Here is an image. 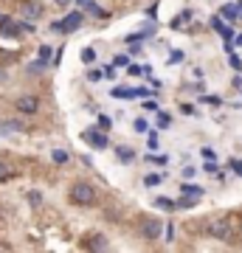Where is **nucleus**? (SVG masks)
I'll use <instances>...</instances> for the list:
<instances>
[{
	"label": "nucleus",
	"instance_id": "obj_15",
	"mask_svg": "<svg viewBox=\"0 0 242 253\" xmlns=\"http://www.w3.org/2000/svg\"><path fill=\"white\" fill-rule=\"evenodd\" d=\"M82 62L93 65V62H96V51H93V48H82Z\"/></svg>",
	"mask_w": 242,
	"mask_h": 253
},
{
	"label": "nucleus",
	"instance_id": "obj_21",
	"mask_svg": "<svg viewBox=\"0 0 242 253\" xmlns=\"http://www.w3.org/2000/svg\"><path fill=\"white\" fill-rule=\"evenodd\" d=\"M144 183H146V186H158V183H161V174H146Z\"/></svg>",
	"mask_w": 242,
	"mask_h": 253
},
{
	"label": "nucleus",
	"instance_id": "obj_8",
	"mask_svg": "<svg viewBox=\"0 0 242 253\" xmlns=\"http://www.w3.org/2000/svg\"><path fill=\"white\" fill-rule=\"evenodd\" d=\"M82 138H85L88 144H93L96 149H107V135H101L99 129H85V132H82Z\"/></svg>",
	"mask_w": 242,
	"mask_h": 253
},
{
	"label": "nucleus",
	"instance_id": "obj_27",
	"mask_svg": "<svg viewBox=\"0 0 242 253\" xmlns=\"http://www.w3.org/2000/svg\"><path fill=\"white\" fill-rule=\"evenodd\" d=\"M135 129H138V132H146V121H144V118H138V121H135Z\"/></svg>",
	"mask_w": 242,
	"mask_h": 253
},
{
	"label": "nucleus",
	"instance_id": "obj_26",
	"mask_svg": "<svg viewBox=\"0 0 242 253\" xmlns=\"http://www.w3.org/2000/svg\"><path fill=\"white\" fill-rule=\"evenodd\" d=\"M99 126H101V129H110V126H113V121H110L107 116H99Z\"/></svg>",
	"mask_w": 242,
	"mask_h": 253
},
{
	"label": "nucleus",
	"instance_id": "obj_14",
	"mask_svg": "<svg viewBox=\"0 0 242 253\" xmlns=\"http://www.w3.org/2000/svg\"><path fill=\"white\" fill-rule=\"evenodd\" d=\"M116 152H118V158H121V161H124V163L135 161V152H133V149H130V146H118Z\"/></svg>",
	"mask_w": 242,
	"mask_h": 253
},
{
	"label": "nucleus",
	"instance_id": "obj_9",
	"mask_svg": "<svg viewBox=\"0 0 242 253\" xmlns=\"http://www.w3.org/2000/svg\"><path fill=\"white\" fill-rule=\"evenodd\" d=\"M20 129H23L20 121H0V135H14Z\"/></svg>",
	"mask_w": 242,
	"mask_h": 253
},
{
	"label": "nucleus",
	"instance_id": "obj_32",
	"mask_svg": "<svg viewBox=\"0 0 242 253\" xmlns=\"http://www.w3.org/2000/svg\"><path fill=\"white\" fill-rule=\"evenodd\" d=\"M56 3H59V6H68V3H71V0H56Z\"/></svg>",
	"mask_w": 242,
	"mask_h": 253
},
{
	"label": "nucleus",
	"instance_id": "obj_2",
	"mask_svg": "<svg viewBox=\"0 0 242 253\" xmlns=\"http://www.w3.org/2000/svg\"><path fill=\"white\" fill-rule=\"evenodd\" d=\"M206 231H208V236H214V239H228V236H231V222L223 219V217H217L206 225Z\"/></svg>",
	"mask_w": 242,
	"mask_h": 253
},
{
	"label": "nucleus",
	"instance_id": "obj_7",
	"mask_svg": "<svg viewBox=\"0 0 242 253\" xmlns=\"http://www.w3.org/2000/svg\"><path fill=\"white\" fill-rule=\"evenodd\" d=\"M82 20H85V14H82V11H71V14L59 23V28H62L65 34H71V31H76V28L82 26Z\"/></svg>",
	"mask_w": 242,
	"mask_h": 253
},
{
	"label": "nucleus",
	"instance_id": "obj_11",
	"mask_svg": "<svg viewBox=\"0 0 242 253\" xmlns=\"http://www.w3.org/2000/svg\"><path fill=\"white\" fill-rule=\"evenodd\" d=\"M220 11H223L225 20H237V17H240V3H225Z\"/></svg>",
	"mask_w": 242,
	"mask_h": 253
},
{
	"label": "nucleus",
	"instance_id": "obj_13",
	"mask_svg": "<svg viewBox=\"0 0 242 253\" xmlns=\"http://www.w3.org/2000/svg\"><path fill=\"white\" fill-rule=\"evenodd\" d=\"M14 177V169H11L6 161H0V183H6V180H11Z\"/></svg>",
	"mask_w": 242,
	"mask_h": 253
},
{
	"label": "nucleus",
	"instance_id": "obj_23",
	"mask_svg": "<svg viewBox=\"0 0 242 253\" xmlns=\"http://www.w3.org/2000/svg\"><path fill=\"white\" fill-rule=\"evenodd\" d=\"M228 166H231L234 172H237V174L242 177V161H237V158H231V161H228Z\"/></svg>",
	"mask_w": 242,
	"mask_h": 253
},
{
	"label": "nucleus",
	"instance_id": "obj_28",
	"mask_svg": "<svg viewBox=\"0 0 242 253\" xmlns=\"http://www.w3.org/2000/svg\"><path fill=\"white\" fill-rule=\"evenodd\" d=\"M194 172H197L194 166H186V169H183V177H186V180H189V177H194Z\"/></svg>",
	"mask_w": 242,
	"mask_h": 253
},
{
	"label": "nucleus",
	"instance_id": "obj_3",
	"mask_svg": "<svg viewBox=\"0 0 242 253\" xmlns=\"http://www.w3.org/2000/svg\"><path fill=\"white\" fill-rule=\"evenodd\" d=\"M141 236L144 239H158L161 236V219H155V217H146L141 222Z\"/></svg>",
	"mask_w": 242,
	"mask_h": 253
},
{
	"label": "nucleus",
	"instance_id": "obj_19",
	"mask_svg": "<svg viewBox=\"0 0 242 253\" xmlns=\"http://www.w3.org/2000/svg\"><path fill=\"white\" fill-rule=\"evenodd\" d=\"M51 59V45H40V62H48Z\"/></svg>",
	"mask_w": 242,
	"mask_h": 253
},
{
	"label": "nucleus",
	"instance_id": "obj_24",
	"mask_svg": "<svg viewBox=\"0 0 242 253\" xmlns=\"http://www.w3.org/2000/svg\"><path fill=\"white\" fill-rule=\"evenodd\" d=\"M178 62H183V51H172V56H169V65H178Z\"/></svg>",
	"mask_w": 242,
	"mask_h": 253
},
{
	"label": "nucleus",
	"instance_id": "obj_20",
	"mask_svg": "<svg viewBox=\"0 0 242 253\" xmlns=\"http://www.w3.org/2000/svg\"><path fill=\"white\" fill-rule=\"evenodd\" d=\"M155 206H158V208H166V211H169V208H175V203H172V200H166V197H158V200H155Z\"/></svg>",
	"mask_w": 242,
	"mask_h": 253
},
{
	"label": "nucleus",
	"instance_id": "obj_4",
	"mask_svg": "<svg viewBox=\"0 0 242 253\" xmlns=\"http://www.w3.org/2000/svg\"><path fill=\"white\" fill-rule=\"evenodd\" d=\"M14 104H17V110L23 116H34L37 110H40V99H37V96H20Z\"/></svg>",
	"mask_w": 242,
	"mask_h": 253
},
{
	"label": "nucleus",
	"instance_id": "obj_18",
	"mask_svg": "<svg viewBox=\"0 0 242 253\" xmlns=\"http://www.w3.org/2000/svg\"><path fill=\"white\" fill-rule=\"evenodd\" d=\"M51 158H54V163H68V152H62V149H54Z\"/></svg>",
	"mask_w": 242,
	"mask_h": 253
},
{
	"label": "nucleus",
	"instance_id": "obj_31",
	"mask_svg": "<svg viewBox=\"0 0 242 253\" xmlns=\"http://www.w3.org/2000/svg\"><path fill=\"white\" fill-rule=\"evenodd\" d=\"M158 121H161V126H169V116H166V113H161V118H158Z\"/></svg>",
	"mask_w": 242,
	"mask_h": 253
},
{
	"label": "nucleus",
	"instance_id": "obj_17",
	"mask_svg": "<svg viewBox=\"0 0 242 253\" xmlns=\"http://www.w3.org/2000/svg\"><path fill=\"white\" fill-rule=\"evenodd\" d=\"M113 96H116V99H133V90H130V87H116Z\"/></svg>",
	"mask_w": 242,
	"mask_h": 253
},
{
	"label": "nucleus",
	"instance_id": "obj_16",
	"mask_svg": "<svg viewBox=\"0 0 242 253\" xmlns=\"http://www.w3.org/2000/svg\"><path fill=\"white\" fill-rule=\"evenodd\" d=\"M189 20H192V11H183V14H180V17H175V20H172V28H180V26H183V23H189Z\"/></svg>",
	"mask_w": 242,
	"mask_h": 253
},
{
	"label": "nucleus",
	"instance_id": "obj_10",
	"mask_svg": "<svg viewBox=\"0 0 242 253\" xmlns=\"http://www.w3.org/2000/svg\"><path fill=\"white\" fill-rule=\"evenodd\" d=\"M183 197H194V200H200L203 197V189H200V186H194V183H183Z\"/></svg>",
	"mask_w": 242,
	"mask_h": 253
},
{
	"label": "nucleus",
	"instance_id": "obj_35",
	"mask_svg": "<svg viewBox=\"0 0 242 253\" xmlns=\"http://www.w3.org/2000/svg\"><path fill=\"white\" fill-rule=\"evenodd\" d=\"M0 17H3V14H0Z\"/></svg>",
	"mask_w": 242,
	"mask_h": 253
},
{
	"label": "nucleus",
	"instance_id": "obj_6",
	"mask_svg": "<svg viewBox=\"0 0 242 253\" xmlns=\"http://www.w3.org/2000/svg\"><path fill=\"white\" fill-rule=\"evenodd\" d=\"M20 34H23L20 23H14L11 17H0V37H20Z\"/></svg>",
	"mask_w": 242,
	"mask_h": 253
},
{
	"label": "nucleus",
	"instance_id": "obj_12",
	"mask_svg": "<svg viewBox=\"0 0 242 253\" xmlns=\"http://www.w3.org/2000/svg\"><path fill=\"white\" fill-rule=\"evenodd\" d=\"M88 248H93V251H104V248H107V239H104L101 234H93V239L88 242Z\"/></svg>",
	"mask_w": 242,
	"mask_h": 253
},
{
	"label": "nucleus",
	"instance_id": "obj_34",
	"mask_svg": "<svg viewBox=\"0 0 242 253\" xmlns=\"http://www.w3.org/2000/svg\"><path fill=\"white\" fill-rule=\"evenodd\" d=\"M237 45H242V34H240V37H237Z\"/></svg>",
	"mask_w": 242,
	"mask_h": 253
},
{
	"label": "nucleus",
	"instance_id": "obj_22",
	"mask_svg": "<svg viewBox=\"0 0 242 253\" xmlns=\"http://www.w3.org/2000/svg\"><path fill=\"white\" fill-rule=\"evenodd\" d=\"M28 203H31V206H40V203H43L40 191H28Z\"/></svg>",
	"mask_w": 242,
	"mask_h": 253
},
{
	"label": "nucleus",
	"instance_id": "obj_5",
	"mask_svg": "<svg viewBox=\"0 0 242 253\" xmlns=\"http://www.w3.org/2000/svg\"><path fill=\"white\" fill-rule=\"evenodd\" d=\"M20 14L26 20H40L43 17V3H40V0H26V3L20 6Z\"/></svg>",
	"mask_w": 242,
	"mask_h": 253
},
{
	"label": "nucleus",
	"instance_id": "obj_29",
	"mask_svg": "<svg viewBox=\"0 0 242 253\" xmlns=\"http://www.w3.org/2000/svg\"><path fill=\"white\" fill-rule=\"evenodd\" d=\"M88 79H90V82H101V71H90Z\"/></svg>",
	"mask_w": 242,
	"mask_h": 253
},
{
	"label": "nucleus",
	"instance_id": "obj_25",
	"mask_svg": "<svg viewBox=\"0 0 242 253\" xmlns=\"http://www.w3.org/2000/svg\"><path fill=\"white\" fill-rule=\"evenodd\" d=\"M220 34H223V40H225V42H231L234 31H231V28H228V26H223V28H220Z\"/></svg>",
	"mask_w": 242,
	"mask_h": 253
},
{
	"label": "nucleus",
	"instance_id": "obj_30",
	"mask_svg": "<svg viewBox=\"0 0 242 253\" xmlns=\"http://www.w3.org/2000/svg\"><path fill=\"white\" fill-rule=\"evenodd\" d=\"M141 68H138V65H130V76H141Z\"/></svg>",
	"mask_w": 242,
	"mask_h": 253
},
{
	"label": "nucleus",
	"instance_id": "obj_1",
	"mask_svg": "<svg viewBox=\"0 0 242 253\" xmlns=\"http://www.w3.org/2000/svg\"><path fill=\"white\" fill-rule=\"evenodd\" d=\"M71 200L76 206H93V203H96V191H93L90 183H76L71 189Z\"/></svg>",
	"mask_w": 242,
	"mask_h": 253
},
{
	"label": "nucleus",
	"instance_id": "obj_33",
	"mask_svg": "<svg viewBox=\"0 0 242 253\" xmlns=\"http://www.w3.org/2000/svg\"><path fill=\"white\" fill-rule=\"evenodd\" d=\"M76 3H79V6H88V3H90V0H76Z\"/></svg>",
	"mask_w": 242,
	"mask_h": 253
}]
</instances>
